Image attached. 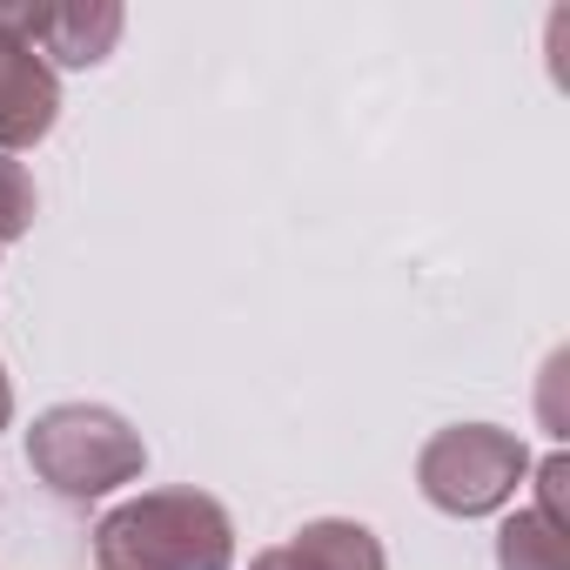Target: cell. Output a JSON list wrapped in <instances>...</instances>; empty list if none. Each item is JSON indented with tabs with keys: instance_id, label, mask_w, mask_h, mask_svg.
<instances>
[{
	"instance_id": "obj_3",
	"label": "cell",
	"mask_w": 570,
	"mask_h": 570,
	"mask_svg": "<svg viewBox=\"0 0 570 570\" xmlns=\"http://www.w3.org/2000/svg\"><path fill=\"white\" fill-rule=\"evenodd\" d=\"M523 476H530V450L517 430L497 423H450L416 456V490L443 517H490L517 497Z\"/></svg>"
},
{
	"instance_id": "obj_2",
	"label": "cell",
	"mask_w": 570,
	"mask_h": 570,
	"mask_svg": "<svg viewBox=\"0 0 570 570\" xmlns=\"http://www.w3.org/2000/svg\"><path fill=\"white\" fill-rule=\"evenodd\" d=\"M28 470L68 503H95L148 470V443L108 403H55L28 430Z\"/></svg>"
},
{
	"instance_id": "obj_5",
	"label": "cell",
	"mask_w": 570,
	"mask_h": 570,
	"mask_svg": "<svg viewBox=\"0 0 570 570\" xmlns=\"http://www.w3.org/2000/svg\"><path fill=\"white\" fill-rule=\"evenodd\" d=\"M248 570H390V557H383V543H376L370 523L316 517L289 543H268Z\"/></svg>"
},
{
	"instance_id": "obj_6",
	"label": "cell",
	"mask_w": 570,
	"mask_h": 570,
	"mask_svg": "<svg viewBox=\"0 0 570 570\" xmlns=\"http://www.w3.org/2000/svg\"><path fill=\"white\" fill-rule=\"evenodd\" d=\"M497 570H570V530L543 523L537 510L503 517V530H497Z\"/></svg>"
},
{
	"instance_id": "obj_4",
	"label": "cell",
	"mask_w": 570,
	"mask_h": 570,
	"mask_svg": "<svg viewBox=\"0 0 570 570\" xmlns=\"http://www.w3.org/2000/svg\"><path fill=\"white\" fill-rule=\"evenodd\" d=\"M55 121H61V81H55V68L21 35H0V155L48 141Z\"/></svg>"
},
{
	"instance_id": "obj_9",
	"label": "cell",
	"mask_w": 570,
	"mask_h": 570,
	"mask_svg": "<svg viewBox=\"0 0 570 570\" xmlns=\"http://www.w3.org/2000/svg\"><path fill=\"white\" fill-rule=\"evenodd\" d=\"M14 423V383H8V363H0V430Z\"/></svg>"
},
{
	"instance_id": "obj_1",
	"label": "cell",
	"mask_w": 570,
	"mask_h": 570,
	"mask_svg": "<svg viewBox=\"0 0 570 570\" xmlns=\"http://www.w3.org/2000/svg\"><path fill=\"white\" fill-rule=\"evenodd\" d=\"M101 570H228L235 517L208 490H141L95 523Z\"/></svg>"
},
{
	"instance_id": "obj_8",
	"label": "cell",
	"mask_w": 570,
	"mask_h": 570,
	"mask_svg": "<svg viewBox=\"0 0 570 570\" xmlns=\"http://www.w3.org/2000/svg\"><path fill=\"white\" fill-rule=\"evenodd\" d=\"M537 517L557 523V530H570V456L563 450L537 463Z\"/></svg>"
},
{
	"instance_id": "obj_7",
	"label": "cell",
	"mask_w": 570,
	"mask_h": 570,
	"mask_svg": "<svg viewBox=\"0 0 570 570\" xmlns=\"http://www.w3.org/2000/svg\"><path fill=\"white\" fill-rule=\"evenodd\" d=\"M28 228H35V181H28V168H21V161L0 155V248L21 242Z\"/></svg>"
}]
</instances>
